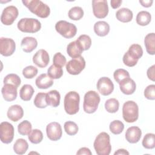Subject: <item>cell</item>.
I'll return each instance as SVG.
<instances>
[{
  "mask_svg": "<svg viewBox=\"0 0 155 155\" xmlns=\"http://www.w3.org/2000/svg\"><path fill=\"white\" fill-rule=\"evenodd\" d=\"M22 2L29 11L39 18H46L50 15V7L40 0H22Z\"/></svg>",
  "mask_w": 155,
  "mask_h": 155,
  "instance_id": "cell-1",
  "label": "cell"
},
{
  "mask_svg": "<svg viewBox=\"0 0 155 155\" xmlns=\"http://www.w3.org/2000/svg\"><path fill=\"white\" fill-rule=\"evenodd\" d=\"M94 148L98 155H108L111 150L110 137L106 132L100 133L96 137L94 143Z\"/></svg>",
  "mask_w": 155,
  "mask_h": 155,
  "instance_id": "cell-2",
  "label": "cell"
},
{
  "mask_svg": "<svg viewBox=\"0 0 155 155\" xmlns=\"http://www.w3.org/2000/svg\"><path fill=\"white\" fill-rule=\"evenodd\" d=\"M80 96L78 92L71 91L68 92L64 100V110L70 115L76 114L79 110Z\"/></svg>",
  "mask_w": 155,
  "mask_h": 155,
  "instance_id": "cell-3",
  "label": "cell"
},
{
  "mask_svg": "<svg viewBox=\"0 0 155 155\" xmlns=\"http://www.w3.org/2000/svg\"><path fill=\"white\" fill-rule=\"evenodd\" d=\"M100 101V96L96 91L92 90L87 91L84 97V111L88 114L94 113L97 109Z\"/></svg>",
  "mask_w": 155,
  "mask_h": 155,
  "instance_id": "cell-4",
  "label": "cell"
},
{
  "mask_svg": "<svg viewBox=\"0 0 155 155\" xmlns=\"http://www.w3.org/2000/svg\"><path fill=\"white\" fill-rule=\"evenodd\" d=\"M122 116L124 120L128 123L136 122L139 117V107L133 101L125 102L122 107Z\"/></svg>",
  "mask_w": 155,
  "mask_h": 155,
  "instance_id": "cell-5",
  "label": "cell"
},
{
  "mask_svg": "<svg viewBox=\"0 0 155 155\" xmlns=\"http://www.w3.org/2000/svg\"><path fill=\"white\" fill-rule=\"evenodd\" d=\"M17 27L22 32L35 33L41 30V24L36 18H24L18 21Z\"/></svg>",
  "mask_w": 155,
  "mask_h": 155,
  "instance_id": "cell-6",
  "label": "cell"
},
{
  "mask_svg": "<svg viewBox=\"0 0 155 155\" xmlns=\"http://www.w3.org/2000/svg\"><path fill=\"white\" fill-rule=\"evenodd\" d=\"M55 29L59 34L67 39L73 38L77 33V28L75 25L64 20L56 23Z\"/></svg>",
  "mask_w": 155,
  "mask_h": 155,
  "instance_id": "cell-7",
  "label": "cell"
},
{
  "mask_svg": "<svg viewBox=\"0 0 155 155\" xmlns=\"http://www.w3.org/2000/svg\"><path fill=\"white\" fill-rule=\"evenodd\" d=\"M85 67V61L82 56L73 58L66 64V70L72 75H78Z\"/></svg>",
  "mask_w": 155,
  "mask_h": 155,
  "instance_id": "cell-8",
  "label": "cell"
},
{
  "mask_svg": "<svg viewBox=\"0 0 155 155\" xmlns=\"http://www.w3.org/2000/svg\"><path fill=\"white\" fill-rule=\"evenodd\" d=\"M19 12L14 5H9L5 7L1 14V21L5 25H12L18 18Z\"/></svg>",
  "mask_w": 155,
  "mask_h": 155,
  "instance_id": "cell-9",
  "label": "cell"
},
{
  "mask_svg": "<svg viewBox=\"0 0 155 155\" xmlns=\"http://www.w3.org/2000/svg\"><path fill=\"white\" fill-rule=\"evenodd\" d=\"M14 127L8 122H2L0 124V138L4 143H10L14 137Z\"/></svg>",
  "mask_w": 155,
  "mask_h": 155,
  "instance_id": "cell-10",
  "label": "cell"
},
{
  "mask_svg": "<svg viewBox=\"0 0 155 155\" xmlns=\"http://www.w3.org/2000/svg\"><path fill=\"white\" fill-rule=\"evenodd\" d=\"M92 8L93 15L97 18H105L108 15V6L106 0L92 1Z\"/></svg>",
  "mask_w": 155,
  "mask_h": 155,
  "instance_id": "cell-11",
  "label": "cell"
},
{
  "mask_svg": "<svg viewBox=\"0 0 155 155\" xmlns=\"http://www.w3.org/2000/svg\"><path fill=\"white\" fill-rule=\"evenodd\" d=\"M16 50V44L11 38L1 37L0 38V53L4 56H10Z\"/></svg>",
  "mask_w": 155,
  "mask_h": 155,
  "instance_id": "cell-12",
  "label": "cell"
},
{
  "mask_svg": "<svg viewBox=\"0 0 155 155\" xmlns=\"http://www.w3.org/2000/svg\"><path fill=\"white\" fill-rule=\"evenodd\" d=\"M98 91L103 96H108L114 90V84L108 77H102L99 79L96 84Z\"/></svg>",
  "mask_w": 155,
  "mask_h": 155,
  "instance_id": "cell-13",
  "label": "cell"
},
{
  "mask_svg": "<svg viewBox=\"0 0 155 155\" xmlns=\"http://www.w3.org/2000/svg\"><path fill=\"white\" fill-rule=\"evenodd\" d=\"M46 133L47 137L53 141L59 140L62 135V127L59 123L53 122L48 124L46 127Z\"/></svg>",
  "mask_w": 155,
  "mask_h": 155,
  "instance_id": "cell-14",
  "label": "cell"
},
{
  "mask_svg": "<svg viewBox=\"0 0 155 155\" xmlns=\"http://www.w3.org/2000/svg\"><path fill=\"white\" fill-rule=\"evenodd\" d=\"M33 62L39 68L46 67L50 62L48 53L44 49L39 50L33 56Z\"/></svg>",
  "mask_w": 155,
  "mask_h": 155,
  "instance_id": "cell-15",
  "label": "cell"
},
{
  "mask_svg": "<svg viewBox=\"0 0 155 155\" xmlns=\"http://www.w3.org/2000/svg\"><path fill=\"white\" fill-rule=\"evenodd\" d=\"M17 89L18 88L13 85L9 84H4V86L1 89V93L4 99L8 102L15 100L18 95Z\"/></svg>",
  "mask_w": 155,
  "mask_h": 155,
  "instance_id": "cell-16",
  "label": "cell"
},
{
  "mask_svg": "<svg viewBox=\"0 0 155 155\" xmlns=\"http://www.w3.org/2000/svg\"><path fill=\"white\" fill-rule=\"evenodd\" d=\"M142 136V131L138 127H129L125 132V139L131 143H136L139 141Z\"/></svg>",
  "mask_w": 155,
  "mask_h": 155,
  "instance_id": "cell-17",
  "label": "cell"
},
{
  "mask_svg": "<svg viewBox=\"0 0 155 155\" xmlns=\"http://www.w3.org/2000/svg\"><path fill=\"white\" fill-rule=\"evenodd\" d=\"M119 84L121 92L126 95L132 94L136 91V82L130 78H128L122 80Z\"/></svg>",
  "mask_w": 155,
  "mask_h": 155,
  "instance_id": "cell-18",
  "label": "cell"
},
{
  "mask_svg": "<svg viewBox=\"0 0 155 155\" xmlns=\"http://www.w3.org/2000/svg\"><path fill=\"white\" fill-rule=\"evenodd\" d=\"M8 118L13 122H17L22 118L24 110L19 105H13L10 106L7 113Z\"/></svg>",
  "mask_w": 155,
  "mask_h": 155,
  "instance_id": "cell-19",
  "label": "cell"
},
{
  "mask_svg": "<svg viewBox=\"0 0 155 155\" xmlns=\"http://www.w3.org/2000/svg\"><path fill=\"white\" fill-rule=\"evenodd\" d=\"M21 46L24 52L31 53L37 47L38 41L33 37L27 36L22 39Z\"/></svg>",
  "mask_w": 155,
  "mask_h": 155,
  "instance_id": "cell-20",
  "label": "cell"
},
{
  "mask_svg": "<svg viewBox=\"0 0 155 155\" xmlns=\"http://www.w3.org/2000/svg\"><path fill=\"white\" fill-rule=\"evenodd\" d=\"M35 84L40 89H47L53 85V81L47 74L42 73L36 78Z\"/></svg>",
  "mask_w": 155,
  "mask_h": 155,
  "instance_id": "cell-21",
  "label": "cell"
},
{
  "mask_svg": "<svg viewBox=\"0 0 155 155\" xmlns=\"http://www.w3.org/2000/svg\"><path fill=\"white\" fill-rule=\"evenodd\" d=\"M61 95L58 91L53 90L48 92L46 94V102L48 105L52 107H57L60 104Z\"/></svg>",
  "mask_w": 155,
  "mask_h": 155,
  "instance_id": "cell-22",
  "label": "cell"
},
{
  "mask_svg": "<svg viewBox=\"0 0 155 155\" xmlns=\"http://www.w3.org/2000/svg\"><path fill=\"white\" fill-rule=\"evenodd\" d=\"M110 25L105 21H97L94 25V31L96 35L103 37L107 36L110 31Z\"/></svg>",
  "mask_w": 155,
  "mask_h": 155,
  "instance_id": "cell-23",
  "label": "cell"
},
{
  "mask_svg": "<svg viewBox=\"0 0 155 155\" xmlns=\"http://www.w3.org/2000/svg\"><path fill=\"white\" fill-rule=\"evenodd\" d=\"M82 52L83 50L76 41L70 42L67 47V53L72 58L81 56Z\"/></svg>",
  "mask_w": 155,
  "mask_h": 155,
  "instance_id": "cell-24",
  "label": "cell"
},
{
  "mask_svg": "<svg viewBox=\"0 0 155 155\" xmlns=\"http://www.w3.org/2000/svg\"><path fill=\"white\" fill-rule=\"evenodd\" d=\"M117 19L122 22H129L133 17V12L131 10L127 8H121L116 13Z\"/></svg>",
  "mask_w": 155,
  "mask_h": 155,
  "instance_id": "cell-25",
  "label": "cell"
},
{
  "mask_svg": "<svg viewBox=\"0 0 155 155\" xmlns=\"http://www.w3.org/2000/svg\"><path fill=\"white\" fill-rule=\"evenodd\" d=\"M144 44L147 52L151 55L155 54V33H150L147 34L144 39Z\"/></svg>",
  "mask_w": 155,
  "mask_h": 155,
  "instance_id": "cell-26",
  "label": "cell"
},
{
  "mask_svg": "<svg viewBox=\"0 0 155 155\" xmlns=\"http://www.w3.org/2000/svg\"><path fill=\"white\" fill-rule=\"evenodd\" d=\"M126 53L131 58L138 62L143 55V50L140 45L133 44L130 46L128 50Z\"/></svg>",
  "mask_w": 155,
  "mask_h": 155,
  "instance_id": "cell-27",
  "label": "cell"
},
{
  "mask_svg": "<svg viewBox=\"0 0 155 155\" xmlns=\"http://www.w3.org/2000/svg\"><path fill=\"white\" fill-rule=\"evenodd\" d=\"M35 92L33 87L29 84H24L19 90V96L24 101H28L31 99Z\"/></svg>",
  "mask_w": 155,
  "mask_h": 155,
  "instance_id": "cell-28",
  "label": "cell"
},
{
  "mask_svg": "<svg viewBox=\"0 0 155 155\" xmlns=\"http://www.w3.org/2000/svg\"><path fill=\"white\" fill-rule=\"evenodd\" d=\"M28 148L27 142L22 138L18 139L13 145V150L17 154L22 155L26 153Z\"/></svg>",
  "mask_w": 155,
  "mask_h": 155,
  "instance_id": "cell-29",
  "label": "cell"
},
{
  "mask_svg": "<svg viewBox=\"0 0 155 155\" xmlns=\"http://www.w3.org/2000/svg\"><path fill=\"white\" fill-rule=\"evenodd\" d=\"M151 20V15L147 11H140L136 16V22L141 26H145L149 24Z\"/></svg>",
  "mask_w": 155,
  "mask_h": 155,
  "instance_id": "cell-30",
  "label": "cell"
},
{
  "mask_svg": "<svg viewBox=\"0 0 155 155\" xmlns=\"http://www.w3.org/2000/svg\"><path fill=\"white\" fill-rule=\"evenodd\" d=\"M119 108V102L115 98H110L105 102V108L110 113H116Z\"/></svg>",
  "mask_w": 155,
  "mask_h": 155,
  "instance_id": "cell-31",
  "label": "cell"
},
{
  "mask_svg": "<svg viewBox=\"0 0 155 155\" xmlns=\"http://www.w3.org/2000/svg\"><path fill=\"white\" fill-rule=\"evenodd\" d=\"M63 70L62 67L52 64L47 70V74L53 79H58L63 75Z\"/></svg>",
  "mask_w": 155,
  "mask_h": 155,
  "instance_id": "cell-32",
  "label": "cell"
},
{
  "mask_svg": "<svg viewBox=\"0 0 155 155\" xmlns=\"http://www.w3.org/2000/svg\"><path fill=\"white\" fill-rule=\"evenodd\" d=\"M68 15L70 19L73 21L80 20L84 16V10L81 7L75 6L70 8Z\"/></svg>",
  "mask_w": 155,
  "mask_h": 155,
  "instance_id": "cell-33",
  "label": "cell"
},
{
  "mask_svg": "<svg viewBox=\"0 0 155 155\" xmlns=\"http://www.w3.org/2000/svg\"><path fill=\"white\" fill-rule=\"evenodd\" d=\"M30 142L34 144H38L42 142L43 139V134L39 129H34L31 130L28 136Z\"/></svg>",
  "mask_w": 155,
  "mask_h": 155,
  "instance_id": "cell-34",
  "label": "cell"
},
{
  "mask_svg": "<svg viewBox=\"0 0 155 155\" xmlns=\"http://www.w3.org/2000/svg\"><path fill=\"white\" fill-rule=\"evenodd\" d=\"M76 41L79 44L83 51L88 50L91 45V38L87 35H80Z\"/></svg>",
  "mask_w": 155,
  "mask_h": 155,
  "instance_id": "cell-35",
  "label": "cell"
},
{
  "mask_svg": "<svg viewBox=\"0 0 155 155\" xmlns=\"http://www.w3.org/2000/svg\"><path fill=\"white\" fill-rule=\"evenodd\" d=\"M142 144L145 148L153 149L155 147V134L147 133L143 137Z\"/></svg>",
  "mask_w": 155,
  "mask_h": 155,
  "instance_id": "cell-36",
  "label": "cell"
},
{
  "mask_svg": "<svg viewBox=\"0 0 155 155\" xmlns=\"http://www.w3.org/2000/svg\"><path fill=\"white\" fill-rule=\"evenodd\" d=\"M4 84H9L15 85L16 87L18 88L21 83V78L18 75L14 73H10L5 76L3 80Z\"/></svg>",
  "mask_w": 155,
  "mask_h": 155,
  "instance_id": "cell-37",
  "label": "cell"
},
{
  "mask_svg": "<svg viewBox=\"0 0 155 155\" xmlns=\"http://www.w3.org/2000/svg\"><path fill=\"white\" fill-rule=\"evenodd\" d=\"M46 94L45 93H38L35 97L34 105L35 107L39 108H45L47 107L46 102Z\"/></svg>",
  "mask_w": 155,
  "mask_h": 155,
  "instance_id": "cell-38",
  "label": "cell"
},
{
  "mask_svg": "<svg viewBox=\"0 0 155 155\" xmlns=\"http://www.w3.org/2000/svg\"><path fill=\"white\" fill-rule=\"evenodd\" d=\"M109 128L113 134L117 135L120 134L123 131L124 129V125L120 120H114L110 124Z\"/></svg>",
  "mask_w": 155,
  "mask_h": 155,
  "instance_id": "cell-39",
  "label": "cell"
},
{
  "mask_svg": "<svg viewBox=\"0 0 155 155\" xmlns=\"http://www.w3.org/2000/svg\"><path fill=\"white\" fill-rule=\"evenodd\" d=\"M31 128L32 126L31 123L27 120L21 122L18 125V133L22 136L28 135L31 131Z\"/></svg>",
  "mask_w": 155,
  "mask_h": 155,
  "instance_id": "cell-40",
  "label": "cell"
},
{
  "mask_svg": "<svg viewBox=\"0 0 155 155\" xmlns=\"http://www.w3.org/2000/svg\"><path fill=\"white\" fill-rule=\"evenodd\" d=\"M64 130L65 133L69 136H74L78 132V125L73 121H67L64 123Z\"/></svg>",
  "mask_w": 155,
  "mask_h": 155,
  "instance_id": "cell-41",
  "label": "cell"
},
{
  "mask_svg": "<svg viewBox=\"0 0 155 155\" xmlns=\"http://www.w3.org/2000/svg\"><path fill=\"white\" fill-rule=\"evenodd\" d=\"M113 77L116 82L119 84L122 80L130 78V74L126 70L123 68H119L114 71L113 73Z\"/></svg>",
  "mask_w": 155,
  "mask_h": 155,
  "instance_id": "cell-42",
  "label": "cell"
},
{
  "mask_svg": "<svg viewBox=\"0 0 155 155\" xmlns=\"http://www.w3.org/2000/svg\"><path fill=\"white\" fill-rule=\"evenodd\" d=\"M38 69L33 65L25 67L22 70V74L26 79H32L38 74Z\"/></svg>",
  "mask_w": 155,
  "mask_h": 155,
  "instance_id": "cell-43",
  "label": "cell"
},
{
  "mask_svg": "<svg viewBox=\"0 0 155 155\" xmlns=\"http://www.w3.org/2000/svg\"><path fill=\"white\" fill-rule=\"evenodd\" d=\"M53 62L54 65L58 66V67H62L65 65L67 59H66L65 56L62 54L61 53L58 52V53H55L54 55L53 56Z\"/></svg>",
  "mask_w": 155,
  "mask_h": 155,
  "instance_id": "cell-44",
  "label": "cell"
},
{
  "mask_svg": "<svg viewBox=\"0 0 155 155\" xmlns=\"http://www.w3.org/2000/svg\"><path fill=\"white\" fill-rule=\"evenodd\" d=\"M144 96L149 100L155 99V85H149L144 90Z\"/></svg>",
  "mask_w": 155,
  "mask_h": 155,
  "instance_id": "cell-45",
  "label": "cell"
},
{
  "mask_svg": "<svg viewBox=\"0 0 155 155\" xmlns=\"http://www.w3.org/2000/svg\"><path fill=\"white\" fill-rule=\"evenodd\" d=\"M122 61H123V62L124 64L128 66V67H134L135 66L137 63V61L133 59L132 58H131L127 53H125L123 56V58H122Z\"/></svg>",
  "mask_w": 155,
  "mask_h": 155,
  "instance_id": "cell-46",
  "label": "cell"
},
{
  "mask_svg": "<svg viewBox=\"0 0 155 155\" xmlns=\"http://www.w3.org/2000/svg\"><path fill=\"white\" fill-rule=\"evenodd\" d=\"M147 74L149 79L152 81H155V65H153L151 67H149L147 71Z\"/></svg>",
  "mask_w": 155,
  "mask_h": 155,
  "instance_id": "cell-47",
  "label": "cell"
},
{
  "mask_svg": "<svg viewBox=\"0 0 155 155\" xmlns=\"http://www.w3.org/2000/svg\"><path fill=\"white\" fill-rule=\"evenodd\" d=\"M76 154L80 155V154H86V155H91L92 153L90 151V150L87 147H82L76 153Z\"/></svg>",
  "mask_w": 155,
  "mask_h": 155,
  "instance_id": "cell-48",
  "label": "cell"
},
{
  "mask_svg": "<svg viewBox=\"0 0 155 155\" xmlns=\"http://www.w3.org/2000/svg\"><path fill=\"white\" fill-rule=\"evenodd\" d=\"M122 2V0H111L110 1L111 6L113 9H116L120 7Z\"/></svg>",
  "mask_w": 155,
  "mask_h": 155,
  "instance_id": "cell-49",
  "label": "cell"
},
{
  "mask_svg": "<svg viewBox=\"0 0 155 155\" xmlns=\"http://www.w3.org/2000/svg\"><path fill=\"white\" fill-rule=\"evenodd\" d=\"M139 3L142 5V6L147 8V7H150L152 5V4L153 3V0H145V1L140 0Z\"/></svg>",
  "mask_w": 155,
  "mask_h": 155,
  "instance_id": "cell-50",
  "label": "cell"
},
{
  "mask_svg": "<svg viewBox=\"0 0 155 155\" xmlns=\"http://www.w3.org/2000/svg\"><path fill=\"white\" fill-rule=\"evenodd\" d=\"M130 153H129V152L128 151H127L126 150H125V149H123V148H121V149H119V150H117L114 153V155H117V154H119V155H120V154H123V155H128Z\"/></svg>",
  "mask_w": 155,
  "mask_h": 155,
  "instance_id": "cell-51",
  "label": "cell"
}]
</instances>
